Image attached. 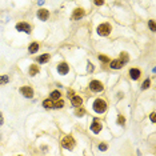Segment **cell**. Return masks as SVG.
Segmentation results:
<instances>
[{"instance_id":"cell-1","label":"cell","mask_w":156,"mask_h":156,"mask_svg":"<svg viewBox=\"0 0 156 156\" xmlns=\"http://www.w3.org/2000/svg\"><path fill=\"white\" fill-rule=\"evenodd\" d=\"M107 109V103L103 100V99H96L93 101V111L98 113H103Z\"/></svg>"},{"instance_id":"cell-2","label":"cell","mask_w":156,"mask_h":156,"mask_svg":"<svg viewBox=\"0 0 156 156\" xmlns=\"http://www.w3.org/2000/svg\"><path fill=\"white\" fill-rule=\"evenodd\" d=\"M60 143H61V147L66 149H72L75 147V140H73L72 136H64Z\"/></svg>"},{"instance_id":"cell-3","label":"cell","mask_w":156,"mask_h":156,"mask_svg":"<svg viewBox=\"0 0 156 156\" xmlns=\"http://www.w3.org/2000/svg\"><path fill=\"white\" fill-rule=\"evenodd\" d=\"M109 32H111V25L108 23H103L98 27V33L100 36H108Z\"/></svg>"},{"instance_id":"cell-4","label":"cell","mask_w":156,"mask_h":156,"mask_svg":"<svg viewBox=\"0 0 156 156\" xmlns=\"http://www.w3.org/2000/svg\"><path fill=\"white\" fill-rule=\"evenodd\" d=\"M89 88H91V91H93V92H101V91L104 89V86L99 80H92L89 83Z\"/></svg>"},{"instance_id":"cell-5","label":"cell","mask_w":156,"mask_h":156,"mask_svg":"<svg viewBox=\"0 0 156 156\" xmlns=\"http://www.w3.org/2000/svg\"><path fill=\"white\" fill-rule=\"evenodd\" d=\"M16 30H18L19 32L30 33L31 32V25L27 24V23H18V24H16Z\"/></svg>"},{"instance_id":"cell-6","label":"cell","mask_w":156,"mask_h":156,"mask_svg":"<svg viewBox=\"0 0 156 156\" xmlns=\"http://www.w3.org/2000/svg\"><path fill=\"white\" fill-rule=\"evenodd\" d=\"M84 13L86 12H84L83 8H76L72 13V20H79V19H81L84 16Z\"/></svg>"},{"instance_id":"cell-7","label":"cell","mask_w":156,"mask_h":156,"mask_svg":"<svg viewBox=\"0 0 156 156\" xmlns=\"http://www.w3.org/2000/svg\"><path fill=\"white\" fill-rule=\"evenodd\" d=\"M91 131L93 132V134H99V132L101 131V123L98 120H93L92 124H91Z\"/></svg>"},{"instance_id":"cell-8","label":"cell","mask_w":156,"mask_h":156,"mask_svg":"<svg viewBox=\"0 0 156 156\" xmlns=\"http://www.w3.org/2000/svg\"><path fill=\"white\" fill-rule=\"evenodd\" d=\"M68 71H69V67H68V64L64 63V61L58 66V72L60 73V75H67Z\"/></svg>"},{"instance_id":"cell-9","label":"cell","mask_w":156,"mask_h":156,"mask_svg":"<svg viewBox=\"0 0 156 156\" xmlns=\"http://www.w3.org/2000/svg\"><path fill=\"white\" fill-rule=\"evenodd\" d=\"M48 16H50V12H48L47 10H44V8H40V10L38 11V18L40 19L41 21H45V20H47Z\"/></svg>"},{"instance_id":"cell-10","label":"cell","mask_w":156,"mask_h":156,"mask_svg":"<svg viewBox=\"0 0 156 156\" xmlns=\"http://www.w3.org/2000/svg\"><path fill=\"white\" fill-rule=\"evenodd\" d=\"M20 93H23V96H25V98H32L33 96V89L31 88V87H21Z\"/></svg>"},{"instance_id":"cell-11","label":"cell","mask_w":156,"mask_h":156,"mask_svg":"<svg viewBox=\"0 0 156 156\" xmlns=\"http://www.w3.org/2000/svg\"><path fill=\"white\" fill-rule=\"evenodd\" d=\"M71 103H72V106H75V107H80L81 104H83V99L81 98H79V96H71Z\"/></svg>"},{"instance_id":"cell-12","label":"cell","mask_w":156,"mask_h":156,"mask_svg":"<svg viewBox=\"0 0 156 156\" xmlns=\"http://www.w3.org/2000/svg\"><path fill=\"white\" fill-rule=\"evenodd\" d=\"M109 66H111L112 69H119V68H121V67L124 66V63L120 60V59H115V60L111 61V64H109Z\"/></svg>"},{"instance_id":"cell-13","label":"cell","mask_w":156,"mask_h":156,"mask_svg":"<svg viewBox=\"0 0 156 156\" xmlns=\"http://www.w3.org/2000/svg\"><path fill=\"white\" fill-rule=\"evenodd\" d=\"M129 76H131L132 80H138V79L140 78V69H138V68H132V69L129 71Z\"/></svg>"},{"instance_id":"cell-14","label":"cell","mask_w":156,"mask_h":156,"mask_svg":"<svg viewBox=\"0 0 156 156\" xmlns=\"http://www.w3.org/2000/svg\"><path fill=\"white\" fill-rule=\"evenodd\" d=\"M48 59H50V55H48V53H44V55L39 56V58L36 59V61L40 63V64H44V63H47V61H48Z\"/></svg>"},{"instance_id":"cell-15","label":"cell","mask_w":156,"mask_h":156,"mask_svg":"<svg viewBox=\"0 0 156 156\" xmlns=\"http://www.w3.org/2000/svg\"><path fill=\"white\" fill-rule=\"evenodd\" d=\"M38 72H39V67L36 66V64H32V66L30 67V75L31 76H35Z\"/></svg>"},{"instance_id":"cell-16","label":"cell","mask_w":156,"mask_h":156,"mask_svg":"<svg viewBox=\"0 0 156 156\" xmlns=\"http://www.w3.org/2000/svg\"><path fill=\"white\" fill-rule=\"evenodd\" d=\"M60 96H61V93L59 92L58 89H55V91H52V92H51V99H53V100H58V99H60Z\"/></svg>"},{"instance_id":"cell-17","label":"cell","mask_w":156,"mask_h":156,"mask_svg":"<svg viewBox=\"0 0 156 156\" xmlns=\"http://www.w3.org/2000/svg\"><path fill=\"white\" fill-rule=\"evenodd\" d=\"M43 106H44V108H52V107H53L52 99H47V100H44L43 101Z\"/></svg>"},{"instance_id":"cell-18","label":"cell","mask_w":156,"mask_h":156,"mask_svg":"<svg viewBox=\"0 0 156 156\" xmlns=\"http://www.w3.org/2000/svg\"><path fill=\"white\" fill-rule=\"evenodd\" d=\"M75 115H76V116H79V118H80V116L86 115V109H84V108H81V106H80V107H79V108H78V109H76V111H75Z\"/></svg>"},{"instance_id":"cell-19","label":"cell","mask_w":156,"mask_h":156,"mask_svg":"<svg viewBox=\"0 0 156 156\" xmlns=\"http://www.w3.org/2000/svg\"><path fill=\"white\" fill-rule=\"evenodd\" d=\"M38 50H39V44L38 43H32L30 45V52L31 53H35Z\"/></svg>"},{"instance_id":"cell-20","label":"cell","mask_w":156,"mask_h":156,"mask_svg":"<svg viewBox=\"0 0 156 156\" xmlns=\"http://www.w3.org/2000/svg\"><path fill=\"white\" fill-rule=\"evenodd\" d=\"M63 106H64V101L63 100H56V103H53V107L52 108H63Z\"/></svg>"},{"instance_id":"cell-21","label":"cell","mask_w":156,"mask_h":156,"mask_svg":"<svg viewBox=\"0 0 156 156\" xmlns=\"http://www.w3.org/2000/svg\"><path fill=\"white\" fill-rule=\"evenodd\" d=\"M128 55H127V53L126 52H121V55H120V60L121 61H123V63L124 64H126V63H128Z\"/></svg>"},{"instance_id":"cell-22","label":"cell","mask_w":156,"mask_h":156,"mask_svg":"<svg viewBox=\"0 0 156 156\" xmlns=\"http://www.w3.org/2000/svg\"><path fill=\"white\" fill-rule=\"evenodd\" d=\"M8 81H10V78H8V76H5V75L0 76V86H3V84L8 83Z\"/></svg>"},{"instance_id":"cell-23","label":"cell","mask_w":156,"mask_h":156,"mask_svg":"<svg viewBox=\"0 0 156 156\" xmlns=\"http://www.w3.org/2000/svg\"><path fill=\"white\" fill-rule=\"evenodd\" d=\"M149 83H151V81H149V79L144 80V83H143V86H141V88H143V89H147V88L149 87Z\"/></svg>"},{"instance_id":"cell-24","label":"cell","mask_w":156,"mask_h":156,"mask_svg":"<svg viewBox=\"0 0 156 156\" xmlns=\"http://www.w3.org/2000/svg\"><path fill=\"white\" fill-rule=\"evenodd\" d=\"M99 59H100L103 63H108V61H109V59L107 58V56H104V55H99Z\"/></svg>"},{"instance_id":"cell-25","label":"cell","mask_w":156,"mask_h":156,"mask_svg":"<svg viewBox=\"0 0 156 156\" xmlns=\"http://www.w3.org/2000/svg\"><path fill=\"white\" fill-rule=\"evenodd\" d=\"M118 123L120 124V126H123V124L126 123V119H124V116H121V115L119 116V119H118Z\"/></svg>"},{"instance_id":"cell-26","label":"cell","mask_w":156,"mask_h":156,"mask_svg":"<svg viewBox=\"0 0 156 156\" xmlns=\"http://www.w3.org/2000/svg\"><path fill=\"white\" fill-rule=\"evenodd\" d=\"M148 25H149V28H151V31H156V28H155V23H154V20H149V21H148Z\"/></svg>"},{"instance_id":"cell-27","label":"cell","mask_w":156,"mask_h":156,"mask_svg":"<svg viewBox=\"0 0 156 156\" xmlns=\"http://www.w3.org/2000/svg\"><path fill=\"white\" fill-rule=\"evenodd\" d=\"M99 149H100V151H106V149H107V144L106 143H101L100 146H99Z\"/></svg>"},{"instance_id":"cell-28","label":"cell","mask_w":156,"mask_h":156,"mask_svg":"<svg viewBox=\"0 0 156 156\" xmlns=\"http://www.w3.org/2000/svg\"><path fill=\"white\" fill-rule=\"evenodd\" d=\"M155 115H156V113H155V112H152V113H151V116H149V119H151V121H152V123H155V120H156Z\"/></svg>"},{"instance_id":"cell-29","label":"cell","mask_w":156,"mask_h":156,"mask_svg":"<svg viewBox=\"0 0 156 156\" xmlns=\"http://www.w3.org/2000/svg\"><path fill=\"white\" fill-rule=\"evenodd\" d=\"M95 4H96V5H101V4H104V0H95Z\"/></svg>"},{"instance_id":"cell-30","label":"cell","mask_w":156,"mask_h":156,"mask_svg":"<svg viewBox=\"0 0 156 156\" xmlns=\"http://www.w3.org/2000/svg\"><path fill=\"white\" fill-rule=\"evenodd\" d=\"M3 121H4L3 120V115H1V112H0V126H3Z\"/></svg>"},{"instance_id":"cell-31","label":"cell","mask_w":156,"mask_h":156,"mask_svg":"<svg viewBox=\"0 0 156 156\" xmlns=\"http://www.w3.org/2000/svg\"><path fill=\"white\" fill-rule=\"evenodd\" d=\"M73 93H75V92H73V91H68V96H69V98H71V96H73Z\"/></svg>"},{"instance_id":"cell-32","label":"cell","mask_w":156,"mask_h":156,"mask_svg":"<svg viewBox=\"0 0 156 156\" xmlns=\"http://www.w3.org/2000/svg\"><path fill=\"white\" fill-rule=\"evenodd\" d=\"M88 71H92V64L88 63Z\"/></svg>"},{"instance_id":"cell-33","label":"cell","mask_w":156,"mask_h":156,"mask_svg":"<svg viewBox=\"0 0 156 156\" xmlns=\"http://www.w3.org/2000/svg\"><path fill=\"white\" fill-rule=\"evenodd\" d=\"M38 3H39V4H43V3H44V0H39Z\"/></svg>"}]
</instances>
